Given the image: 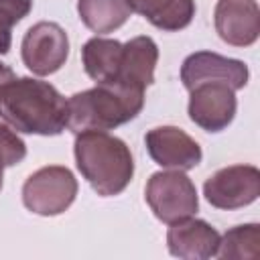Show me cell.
I'll return each mask as SVG.
<instances>
[{"mask_svg": "<svg viewBox=\"0 0 260 260\" xmlns=\"http://www.w3.org/2000/svg\"><path fill=\"white\" fill-rule=\"evenodd\" d=\"M248 77L250 71L244 61L211 51L191 53L181 65V81L189 91L201 83H223L238 91L248 83Z\"/></svg>", "mask_w": 260, "mask_h": 260, "instance_id": "cell-8", "label": "cell"}, {"mask_svg": "<svg viewBox=\"0 0 260 260\" xmlns=\"http://www.w3.org/2000/svg\"><path fill=\"white\" fill-rule=\"evenodd\" d=\"M14 77V73H12V69L8 67V65H4V63H0V85L2 83H6L8 79H12Z\"/></svg>", "mask_w": 260, "mask_h": 260, "instance_id": "cell-20", "label": "cell"}, {"mask_svg": "<svg viewBox=\"0 0 260 260\" xmlns=\"http://www.w3.org/2000/svg\"><path fill=\"white\" fill-rule=\"evenodd\" d=\"M77 197V179L67 167L49 165L35 171L22 185V203L37 215H59Z\"/></svg>", "mask_w": 260, "mask_h": 260, "instance_id": "cell-5", "label": "cell"}, {"mask_svg": "<svg viewBox=\"0 0 260 260\" xmlns=\"http://www.w3.org/2000/svg\"><path fill=\"white\" fill-rule=\"evenodd\" d=\"M219 234L203 219L185 217L171 223L167 232V248L173 256L183 260H207L217 256Z\"/></svg>", "mask_w": 260, "mask_h": 260, "instance_id": "cell-12", "label": "cell"}, {"mask_svg": "<svg viewBox=\"0 0 260 260\" xmlns=\"http://www.w3.org/2000/svg\"><path fill=\"white\" fill-rule=\"evenodd\" d=\"M132 6L152 26L167 32L189 26L195 16V0H132Z\"/></svg>", "mask_w": 260, "mask_h": 260, "instance_id": "cell-15", "label": "cell"}, {"mask_svg": "<svg viewBox=\"0 0 260 260\" xmlns=\"http://www.w3.org/2000/svg\"><path fill=\"white\" fill-rule=\"evenodd\" d=\"M75 165L81 177L100 197L120 195L134 175V158L128 144L102 130L75 134Z\"/></svg>", "mask_w": 260, "mask_h": 260, "instance_id": "cell-2", "label": "cell"}, {"mask_svg": "<svg viewBox=\"0 0 260 260\" xmlns=\"http://www.w3.org/2000/svg\"><path fill=\"white\" fill-rule=\"evenodd\" d=\"M217 256L223 260H256L260 256V225L244 223L228 230L219 238Z\"/></svg>", "mask_w": 260, "mask_h": 260, "instance_id": "cell-17", "label": "cell"}, {"mask_svg": "<svg viewBox=\"0 0 260 260\" xmlns=\"http://www.w3.org/2000/svg\"><path fill=\"white\" fill-rule=\"evenodd\" d=\"M236 91L223 83H201L191 89L189 118L205 132L225 130L236 116Z\"/></svg>", "mask_w": 260, "mask_h": 260, "instance_id": "cell-9", "label": "cell"}, {"mask_svg": "<svg viewBox=\"0 0 260 260\" xmlns=\"http://www.w3.org/2000/svg\"><path fill=\"white\" fill-rule=\"evenodd\" d=\"M144 144L150 158L162 169L189 171L195 169L203 158L201 146L177 126H158L148 130Z\"/></svg>", "mask_w": 260, "mask_h": 260, "instance_id": "cell-10", "label": "cell"}, {"mask_svg": "<svg viewBox=\"0 0 260 260\" xmlns=\"http://www.w3.org/2000/svg\"><path fill=\"white\" fill-rule=\"evenodd\" d=\"M134 12L132 0H77V14L81 22L98 32H114Z\"/></svg>", "mask_w": 260, "mask_h": 260, "instance_id": "cell-16", "label": "cell"}, {"mask_svg": "<svg viewBox=\"0 0 260 260\" xmlns=\"http://www.w3.org/2000/svg\"><path fill=\"white\" fill-rule=\"evenodd\" d=\"M203 195L217 209L246 207L260 195V171L252 165L223 167L203 183Z\"/></svg>", "mask_w": 260, "mask_h": 260, "instance_id": "cell-7", "label": "cell"}, {"mask_svg": "<svg viewBox=\"0 0 260 260\" xmlns=\"http://www.w3.org/2000/svg\"><path fill=\"white\" fill-rule=\"evenodd\" d=\"M0 118L22 134L57 136L67 128V100L37 77H12L0 85Z\"/></svg>", "mask_w": 260, "mask_h": 260, "instance_id": "cell-1", "label": "cell"}, {"mask_svg": "<svg viewBox=\"0 0 260 260\" xmlns=\"http://www.w3.org/2000/svg\"><path fill=\"white\" fill-rule=\"evenodd\" d=\"M85 73L95 83H114L122 61V43L116 39L93 37L81 47Z\"/></svg>", "mask_w": 260, "mask_h": 260, "instance_id": "cell-14", "label": "cell"}, {"mask_svg": "<svg viewBox=\"0 0 260 260\" xmlns=\"http://www.w3.org/2000/svg\"><path fill=\"white\" fill-rule=\"evenodd\" d=\"M144 199L154 217L169 225L195 215L199 209L193 181L177 169L152 173L144 189Z\"/></svg>", "mask_w": 260, "mask_h": 260, "instance_id": "cell-4", "label": "cell"}, {"mask_svg": "<svg viewBox=\"0 0 260 260\" xmlns=\"http://www.w3.org/2000/svg\"><path fill=\"white\" fill-rule=\"evenodd\" d=\"M144 106V91L120 83H95L67 100V128L73 134L85 130H114L134 120Z\"/></svg>", "mask_w": 260, "mask_h": 260, "instance_id": "cell-3", "label": "cell"}, {"mask_svg": "<svg viewBox=\"0 0 260 260\" xmlns=\"http://www.w3.org/2000/svg\"><path fill=\"white\" fill-rule=\"evenodd\" d=\"M22 63L39 77L59 71L69 57V39L67 32L49 20L32 24L20 45Z\"/></svg>", "mask_w": 260, "mask_h": 260, "instance_id": "cell-6", "label": "cell"}, {"mask_svg": "<svg viewBox=\"0 0 260 260\" xmlns=\"http://www.w3.org/2000/svg\"><path fill=\"white\" fill-rule=\"evenodd\" d=\"M213 22L219 39L232 47H250L260 37V10L256 0H217Z\"/></svg>", "mask_w": 260, "mask_h": 260, "instance_id": "cell-11", "label": "cell"}, {"mask_svg": "<svg viewBox=\"0 0 260 260\" xmlns=\"http://www.w3.org/2000/svg\"><path fill=\"white\" fill-rule=\"evenodd\" d=\"M26 156V144L22 138L8 126L0 124V191L4 183V169L18 165Z\"/></svg>", "mask_w": 260, "mask_h": 260, "instance_id": "cell-19", "label": "cell"}, {"mask_svg": "<svg viewBox=\"0 0 260 260\" xmlns=\"http://www.w3.org/2000/svg\"><path fill=\"white\" fill-rule=\"evenodd\" d=\"M32 8V0H0V55L10 51L12 26L18 24Z\"/></svg>", "mask_w": 260, "mask_h": 260, "instance_id": "cell-18", "label": "cell"}, {"mask_svg": "<svg viewBox=\"0 0 260 260\" xmlns=\"http://www.w3.org/2000/svg\"><path fill=\"white\" fill-rule=\"evenodd\" d=\"M156 61H158V47L150 37L142 35L130 39L128 43L122 45V61L114 83L144 91L154 81Z\"/></svg>", "mask_w": 260, "mask_h": 260, "instance_id": "cell-13", "label": "cell"}]
</instances>
